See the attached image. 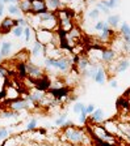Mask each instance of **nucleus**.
Segmentation results:
<instances>
[{
    "label": "nucleus",
    "mask_w": 130,
    "mask_h": 146,
    "mask_svg": "<svg viewBox=\"0 0 130 146\" xmlns=\"http://www.w3.org/2000/svg\"><path fill=\"white\" fill-rule=\"evenodd\" d=\"M32 82H33L34 89H37V90H40V91H43V93H47V91L51 89V86H53V81H51V78H50L47 74L38 80H32Z\"/></svg>",
    "instance_id": "1a4fd4ad"
},
{
    "label": "nucleus",
    "mask_w": 130,
    "mask_h": 146,
    "mask_svg": "<svg viewBox=\"0 0 130 146\" xmlns=\"http://www.w3.org/2000/svg\"><path fill=\"white\" fill-rule=\"evenodd\" d=\"M121 36H125V35H129L130 34V25L127 22L122 21L121 22V26H120V31H118Z\"/></svg>",
    "instance_id": "393cba45"
},
{
    "label": "nucleus",
    "mask_w": 130,
    "mask_h": 146,
    "mask_svg": "<svg viewBox=\"0 0 130 146\" xmlns=\"http://www.w3.org/2000/svg\"><path fill=\"white\" fill-rule=\"evenodd\" d=\"M68 120V115L66 112H63V113H61V115L58 116V117L55 119V125L57 127H63V125L66 124V121H67Z\"/></svg>",
    "instance_id": "bb28decb"
},
{
    "label": "nucleus",
    "mask_w": 130,
    "mask_h": 146,
    "mask_svg": "<svg viewBox=\"0 0 130 146\" xmlns=\"http://www.w3.org/2000/svg\"><path fill=\"white\" fill-rule=\"evenodd\" d=\"M106 22H108V25L113 29V30H116V29H118V27L121 26V17L120 15H109L108 17H106Z\"/></svg>",
    "instance_id": "4be33fe9"
},
{
    "label": "nucleus",
    "mask_w": 130,
    "mask_h": 146,
    "mask_svg": "<svg viewBox=\"0 0 130 146\" xmlns=\"http://www.w3.org/2000/svg\"><path fill=\"white\" fill-rule=\"evenodd\" d=\"M93 81L96 82V84H99V85H104L106 81H109L108 70H106L105 67L100 65L99 70H97V73H96V76H95V78H93Z\"/></svg>",
    "instance_id": "2eb2a0df"
},
{
    "label": "nucleus",
    "mask_w": 130,
    "mask_h": 146,
    "mask_svg": "<svg viewBox=\"0 0 130 146\" xmlns=\"http://www.w3.org/2000/svg\"><path fill=\"white\" fill-rule=\"evenodd\" d=\"M12 42H9V40H3V42L0 43V52H1V55H3V58H9L11 54H12Z\"/></svg>",
    "instance_id": "aec40b11"
},
{
    "label": "nucleus",
    "mask_w": 130,
    "mask_h": 146,
    "mask_svg": "<svg viewBox=\"0 0 130 146\" xmlns=\"http://www.w3.org/2000/svg\"><path fill=\"white\" fill-rule=\"evenodd\" d=\"M19 7L24 16H29L32 13V0H20Z\"/></svg>",
    "instance_id": "b1692460"
},
{
    "label": "nucleus",
    "mask_w": 130,
    "mask_h": 146,
    "mask_svg": "<svg viewBox=\"0 0 130 146\" xmlns=\"http://www.w3.org/2000/svg\"><path fill=\"white\" fill-rule=\"evenodd\" d=\"M3 146H20V143H19V137H15V136L8 137L7 140H4Z\"/></svg>",
    "instance_id": "c756f323"
},
{
    "label": "nucleus",
    "mask_w": 130,
    "mask_h": 146,
    "mask_svg": "<svg viewBox=\"0 0 130 146\" xmlns=\"http://www.w3.org/2000/svg\"><path fill=\"white\" fill-rule=\"evenodd\" d=\"M105 120V113L102 108H96L92 115H90V121L92 124H101Z\"/></svg>",
    "instance_id": "dca6fc26"
},
{
    "label": "nucleus",
    "mask_w": 130,
    "mask_h": 146,
    "mask_svg": "<svg viewBox=\"0 0 130 146\" xmlns=\"http://www.w3.org/2000/svg\"><path fill=\"white\" fill-rule=\"evenodd\" d=\"M3 55H1V52H0V64H1V61H3Z\"/></svg>",
    "instance_id": "de8ad7c7"
},
{
    "label": "nucleus",
    "mask_w": 130,
    "mask_h": 146,
    "mask_svg": "<svg viewBox=\"0 0 130 146\" xmlns=\"http://www.w3.org/2000/svg\"><path fill=\"white\" fill-rule=\"evenodd\" d=\"M100 15H101V12H100L96 7H93V8H91L90 11H88V13H87V17L90 18V20H97V18L100 17Z\"/></svg>",
    "instance_id": "a878e982"
},
{
    "label": "nucleus",
    "mask_w": 130,
    "mask_h": 146,
    "mask_svg": "<svg viewBox=\"0 0 130 146\" xmlns=\"http://www.w3.org/2000/svg\"><path fill=\"white\" fill-rule=\"evenodd\" d=\"M127 128H129V132H127V133H130V121L127 123ZM127 133H126V134H127Z\"/></svg>",
    "instance_id": "8fccbe9b"
},
{
    "label": "nucleus",
    "mask_w": 130,
    "mask_h": 146,
    "mask_svg": "<svg viewBox=\"0 0 130 146\" xmlns=\"http://www.w3.org/2000/svg\"><path fill=\"white\" fill-rule=\"evenodd\" d=\"M4 94H5V99L13 102L16 99H20V95H21V90H20L19 86L13 85L12 82L7 84L5 88H4Z\"/></svg>",
    "instance_id": "9d476101"
},
{
    "label": "nucleus",
    "mask_w": 130,
    "mask_h": 146,
    "mask_svg": "<svg viewBox=\"0 0 130 146\" xmlns=\"http://www.w3.org/2000/svg\"><path fill=\"white\" fill-rule=\"evenodd\" d=\"M71 91H72V88L71 86H62V88H51L47 94L51 95L54 99H57L59 103H66V100L70 99L71 97Z\"/></svg>",
    "instance_id": "20e7f679"
},
{
    "label": "nucleus",
    "mask_w": 130,
    "mask_h": 146,
    "mask_svg": "<svg viewBox=\"0 0 130 146\" xmlns=\"http://www.w3.org/2000/svg\"><path fill=\"white\" fill-rule=\"evenodd\" d=\"M97 1H101V0H93V3H97Z\"/></svg>",
    "instance_id": "3c124183"
},
{
    "label": "nucleus",
    "mask_w": 130,
    "mask_h": 146,
    "mask_svg": "<svg viewBox=\"0 0 130 146\" xmlns=\"http://www.w3.org/2000/svg\"><path fill=\"white\" fill-rule=\"evenodd\" d=\"M17 22H19V26H22V27L30 26V25H29V20L25 17H19L17 18Z\"/></svg>",
    "instance_id": "ea45409f"
},
{
    "label": "nucleus",
    "mask_w": 130,
    "mask_h": 146,
    "mask_svg": "<svg viewBox=\"0 0 130 146\" xmlns=\"http://www.w3.org/2000/svg\"><path fill=\"white\" fill-rule=\"evenodd\" d=\"M90 65H91V61H90V59H88V56L82 54L80 58H79V61H77V64L75 65V68H76L77 72L82 74V73H83L84 70L87 69V68L90 67Z\"/></svg>",
    "instance_id": "a211bd4d"
},
{
    "label": "nucleus",
    "mask_w": 130,
    "mask_h": 146,
    "mask_svg": "<svg viewBox=\"0 0 130 146\" xmlns=\"http://www.w3.org/2000/svg\"><path fill=\"white\" fill-rule=\"evenodd\" d=\"M17 115H19V112H15V111H12V110H8V111L1 112L0 117L1 119H13V117H17Z\"/></svg>",
    "instance_id": "72a5a7b5"
},
{
    "label": "nucleus",
    "mask_w": 130,
    "mask_h": 146,
    "mask_svg": "<svg viewBox=\"0 0 130 146\" xmlns=\"http://www.w3.org/2000/svg\"><path fill=\"white\" fill-rule=\"evenodd\" d=\"M46 1V7L49 9V12H58L59 9H62L63 1L62 0H45Z\"/></svg>",
    "instance_id": "412c9836"
},
{
    "label": "nucleus",
    "mask_w": 130,
    "mask_h": 146,
    "mask_svg": "<svg viewBox=\"0 0 130 146\" xmlns=\"http://www.w3.org/2000/svg\"><path fill=\"white\" fill-rule=\"evenodd\" d=\"M109 86L112 89H117L118 88V81L116 78H109Z\"/></svg>",
    "instance_id": "37998d69"
},
{
    "label": "nucleus",
    "mask_w": 130,
    "mask_h": 146,
    "mask_svg": "<svg viewBox=\"0 0 130 146\" xmlns=\"http://www.w3.org/2000/svg\"><path fill=\"white\" fill-rule=\"evenodd\" d=\"M106 25H108V22H106V20H105V21H104V20H99V21H97L96 24H95V26H93V29H95V30H96L97 33H100V31H101L102 29H104V27L106 26Z\"/></svg>",
    "instance_id": "c9c22d12"
},
{
    "label": "nucleus",
    "mask_w": 130,
    "mask_h": 146,
    "mask_svg": "<svg viewBox=\"0 0 130 146\" xmlns=\"http://www.w3.org/2000/svg\"><path fill=\"white\" fill-rule=\"evenodd\" d=\"M36 129H37V117H32L28 121V124H26L25 131L26 132H33V131H36Z\"/></svg>",
    "instance_id": "7c9ffc66"
},
{
    "label": "nucleus",
    "mask_w": 130,
    "mask_h": 146,
    "mask_svg": "<svg viewBox=\"0 0 130 146\" xmlns=\"http://www.w3.org/2000/svg\"><path fill=\"white\" fill-rule=\"evenodd\" d=\"M49 12L45 0H32V16H40Z\"/></svg>",
    "instance_id": "ddd939ff"
},
{
    "label": "nucleus",
    "mask_w": 130,
    "mask_h": 146,
    "mask_svg": "<svg viewBox=\"0 0 130 146\" xmlns=\"http://www.w3.org/2000/svg\"><path fill=\"white\" fill-rule=\"evenodd\" d=\"M102 125H104V128H105L110 134H113V136L124 137V134H122V132H121V129H120V124H118V123H115L113 120H106V121H104Z\"/></svg>",
    "instance_id": "4468645a"
},
{
    "label": "nucleus",
    "mask_w": 130,
    "mask_h": 146,
    "mask_svg": "<svg viewBox=\"0 0 130 146\" xmlns=\"http://www.w3.org/2000/svg\"><path fill=\"white\" fill-rule=\"evenodd\" d=\"M61 140L74 146H93V141L88 131L79 127H67L62 128Z\"/></svg>",
    "instance_id": "f257e3e1"
},
{
    "label": "nucleus",
    "mask_w": 130,
    "mask_h": 146,
    "mask_svg": "<svg viewBox=\"0 0 130 146\" xmlns=\"http://www.w3.org/2000/svg\"><path fill=\"white\" fill-rule=\"evenodd\" d=\"M7 12H8V16L9 17H21L22 12L20 11L19 4H8L7 5Z\"/></svg>",
    "instance_id": "5701e85b"
},
{
    "label": "nucleus",
    "mask_w": 130,
    "mask_h": 146,
    "mask_svg": "<svg viewBox=\"0 0 130 146\" xmlns=\"http://www.w3.org/2000/svg\"><path fill=\"white\" fill-rule=\"evenodd\" d=\"M24 29L25 27H22V26H16L12 30L13 36H16V38H21V36H24Z\"/></svg>",
    "instance_id": "e433bc0d"
},
{
    "label": "nucleus",
    "mask_w": 130,
    "mask_h": 146,
    "mask_svg": "<svg viewBox=\"0 0 130 146\" xmlns=\"http://www.w3.org/2000/svg\"><path fill=\"white\" fill-rule=\"evenodd\" d=\"M33 27L32 26H28V27H25L24 29V39H25V42L28 43V42H30V38H32V35H33Z\"/></svg>",
    "instance_id": "f704fd0d"
},
{
    "label": "nucleus",
    "mask_w": 130,
    "mask_h": 146,
    "mask_svg": "<svg viewBox=\"0 0 130 146\" xmlns=\"http://www.w3.org/2000/svg\"><path fill=\"white\" fill-rule=\"evenodd\" d=\"M5 4L3 3V1H0V18L4 16V12H5Z\"/></svg>",
    "instance_id": "c03bdc74"
},
{
    "label": "nucleus",
    "mask_w": 130,
    "mask_h": 146,
    "mask_svg": "<svg viewBox=\"0 0 130 146\" xmlns=\"http://www.w3.org/2000/svg\"><path fill=\"white\" fill-rule=\"evenodd\" d=\"M16 72L20 80L28 78V69H26V61H17L16 63Z\"/></svg>",
    "instance_id": "6ab92c4d"
},
{
    "label": "nucleus",
    "mask_w": 130,
    "mask_h": 146,
    "mask_svg": "<svg viewBox=\"0 0 130 146\" xmlns=\"http://www.w3.org/2000/svg\"><path fill=\"white\" fill-rule=\"evenodd\" d=\"M38 146H51V145H47V143H41V145H38Z\"/></svg>",
    "instance_id": "09e8293b"
},
{
    "label": "nucleus",
    "mask_w": 130,
    "mask_h": 146,
    "mask_svg": "<svg viewBox=\"0 0 130 146\" xmlns=\"http://www.w3.org/2000/svg\"><path fill=\"white\" fill-rule=\"evenodd\" d=\"M9 134H11V131L8 128H4V127L0 128V141L7 140V138L9 137Z\"/></svg>",
    "instance_id": "4c0bfd02"
},
{
    "label": "nucleus",
    "mask_w": 130,
    "mask_h": 146,
    "mask_svg": "<svg viewBox=\"0 0 130 146\" xmlns=\"http://www.w3.org/2000/svg\"><path fill=\"white\" fill-rule=\"evenodd\" d=\"M115 36H116V31L113 30L109 25H106V26L97 34V40H99L100 43H102V44H106V43H109L110 40H113Z\"/></svg>",
    "instance_id": "9b49d317"
},
{
    "label": "nucleus",
    "mask_w": 130,
    "mask_h": 146,
    "mask_svg": "<svg viewBox=\"0 0 130 146\" xmlns=\"http://www.w3.org/2000/svg\"><path fill=\"white\" fill-rule=\"evenodd\" d=\"M8 82H11L9 78H5V77L0 76V91L4 90V88H5V85L8 84Z\"/></svg>",
    "instance_id": "a19ab883"
},
{
    "label": "nucleus",
    "mask_w": 130,
    "mask_h": 146,
    "mask_svg": "<svg viewBox=\"0 0 130 146\" xmlns=\"http://www.w3.org/2000/svg\"><path fill=\"white\" fill-rule=\"evenodd\" d=\"M34 104L36 103L28 100L26 98H20V99H16V100H13V102H11L9 110H12L15 112H21V111H28V110H30Z\"/></svg>",
    "instance_id": "0eeeda50"
},
{
    "label": "nucleus",
    "mask_w": 130,
    "mask_h": 146,
    "mask_svg": "<svg viewBox=\"0 0 130 146\" xmlns=\"http://www.w3.org/2000/svg\"><path fill=\"white\" fill-rule=\"evenodd\" d=\"M86 107H87V104H84L83 102H75L74 106H72V112L76 113V115H79L82 111L86 110Z\"/></svg>",
    "instance_id": "c85d7f7f"
},
{
    "label": "nucleus",
    "mask_w": 130,
    "mask_h": 146,
    "mask_svg": "<svg viewBox=\"0 0 130 146\" xmlns=\"http://www.w3.org/2000/svg\"><path fill=\"white\" fill-rule=\"evenodd\" d=\"M16 26H19L17 18H12V17H5L0 21V35H5V34L12 33V30Z\"/></svg>",
    "instance_id": "6e6552de"
},
{
    "label": "nucleus",
    "mask_w": 130,
    "mask_h": 146,
    "mask_svg": "<svg viewBox=\"0 0 130 146\" xmlns=\"http://www.w3.org/2000/svg\"><path fill=\"white\" fill-rule=\"evenodd\" d=\"M95 110H96V106H95L93 103H88V104H87L86 111H87V113H88V115H92V113L95 112Z\"/></svg>",
    "instance_id": "79ce46f5"
},
{
    "label": "nucleus",
    "mask_w": 130,
    "mask_h": 146,
    "mask_svg": "<svg viewBox=\"0 0 130 146\" xmlns=\"http://www.w3.org/2000/svg\"><path fill=\"white\" fill-rule=\"evenodd\" d=\"M125 138H126V140L129 141V143H130V133H127L126 136H125Z\"/></svg>",
    "instance_id": "a18cd8bd"
},
{
    "label": "nucleus",
    "mask_w": 130,
    "mask_h": 146,
    "mask_svg": "<svg viewBox=\"0 0 130 146\" xmlns=\"http://www.w3.org/2000/svg\"><path fill=\"white\" fill-rule=\"evenodd\" d=\"M42 55H45V46L37 40H34L30 50V56L32 58H41Z\"/></svg>",
    "instance_id": "f3484780"
},
{
    "label": "nucleus",
    "mask_w": 130,
    "mask_h": 146,
    "mask_svg": "<svg viewBox=\"0 0 130 146\" xmlns=\"http://www.w3.org/2000/svg\"><path fill=\"white\" fill-rule=\"evenodd\" d=\"M118 58H120V56H118V54L113 48H110V47H105V48L102 50L101 63L104 64L105 67H106V65H109V64H112V63H115Z\"/></svg>",
    "instance_id": "f8f14e48"
},
{
    "label": "nucleus",
    "mask_w": 130,
    "mask_h": 146,
    "mask_svg": "<svg viewBox=\"0 0 130 146\" xmlns=\"http://www.w3.org/2000/svg\"><path fill=\"white\" fill-rule=\"evenodd\" d=\"M54 36H55V31H51V30L37 29V30L34 31V38H36V40L42 43L43 46L49 44V43H53Z\"/></svg>",
    "instance_id": "39448f33"
},
{
    "label": "nucleus",
    "mask_w": 130,
    "mask_h": 146,
    "mask_svg": "<svg viewBox=\"0 0 130 146\" xmlns=\"http://www.w3.org/2000/svg\"><path fill=\"white\" fill-rule=\"evenodd\" d=\"M101 3L104 4L105 7H108L109 9H115V8H117L118 5H120V3H121V0H101Z\"/></svg>",
    "instance_id": "cd10ccee"
},
{
    "label": "nucleus",
    "mask_w": 130,
    "mask_h": 146,
    "mask_svg": "<svg viewBox=\"0 0 130 146\" xmlns=\"http://www.w3.org/2000/svg\"><path fill=\"white\" fill-rule=\"evenodd\" d=\"M57 13V18H58L59 22V29H63L66 31H70L74 25V18H75V12L70 8H65L63 7L62 9H59Z\"/></svg>",
    "instance_id": "7ed1b4c3"
},
{
    "label": "nucleus",
    "mask_w": 130,
    "mask_h": 146,
    "mask_svg": "<svg viewBox=\"0 0 130 146\" xmlns=\"http://www.w3.org/2000/svg\"><path fill=\"white\" fill-rule=\"evenodd\" d=\"M117 108H121L122 111H126V112H127V110L130 108V107H129V102H127L125 98H120V99L117 100Z\"/></svg>",
    "instance_id": "2f4dec72"
},
{
    "label": "nucleus",
    "mask_w": 130,
    "mask_h": 146,
    "mask_svg": "<svg viewBox=\"0 0 130 146\" xmlns=\"http://www.w3.org/2000/svg\"><path fill=\"white\" fill-rule=\"evenodd\" d=\"M26 69H28V78L30 80H38L41 77L46 76L45 68H42L38 64H34L33 61H26Z\"/></svg>",
    "instance_id": "423d86ee"
},
{
    "label": "nucleus",
    "mask_w": 130,
    "mask_h": 146,
    "mask_svg": "<svg viewBox=\"0 0 130 146\" xmlns=\"http://www.w3.org/2000/svg\"><path fill=\"white\" fill-rule=\"evenodd\" d=\"M88 117H90V115L87 113L86 110L82 111V112L79 113V123H80V124H88Z\"/></svg>",
    "instance_id": "58836bf2"
},
{
    "label": "nucleus",
    "mask_w": 130,
    "mask_h": 146,
    "mask_svg": "<svg viewBox=\"0 0 130 146\" xmlns=\"http://www.w3.org/2000/svg\"><path fill=\"white\" fill-rule=\"evenodd\" d=\"M95 7H96V8L99 9V11L102 13V15H106V16L112 15V13H110V9H109L108 7H105V5H104V4H102L101 1H97V3H96V5H95Z\"/></svg>",
    "instance_id": "473e14b6"
},
{
    "label": "nucleus",
    "mask_w": 130,
    "mask_h": 146,
    "mask_svg": "<svg viewBox=\"0 0 130 146\" xmlns=\"http://www.w3.org/2000/svg\"><path fill=\"white\" fill-rule=\"evenodd\" d=\"M29 21L37 22V29H45L51 31H57L59 29V22L55 12H46L40 16L29 15Z\"/></svg>",
    "instance_id": "f03ea898"
},
{
    "label": "nucleus",
    "mask_w": 130,
    "mask_h": 146,
    "mask_svg": "<svg viewBox=\"0 0 130 146\" xmlns=\"http://www.w3.org/2000/svg\"><path fill=\"white\" fill-rule=\"evenodd\" d=\"M0 1H3L5 5H8V1H9V0H0Z\"/></svg>",
    "instance_id": "49530a36"
}]
</instances>
